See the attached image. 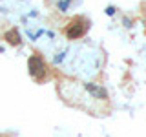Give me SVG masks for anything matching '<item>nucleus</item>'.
I'll return each mask as SVG.
<instances>
[{
	"instance_id": "2",
	"label": "nucleus",
	"mask_w": 146,
	"mask_h": 137,
	"mask_svg": "<svg viewBox=\"0 0 146 137\" xmlns=\"http://www.w3.org/2000/svg\"><path fill=\"white\" fill-rule=\"evenodd\" d=\"M27 68H29V75L33 77V79H36V80H40L46 75V64H44V61L38 57V55L29 57V61H27Z\"/></svg>"
},
{
	"instance_id": "1",
	"label": "nucleus",
	"mask_w": 146,
	"mask_h": 137,
	"mask_svg": "<svg viewBox=\"0 0 146 137\" xmlns=\"http://www.w3.org/2000/svg\"><path fill=\"white\" fill-rule=\"evenodd\" d=\"M86 31H88V22L82 20L80 17H77V18H73L70 22V26L66 27V37L68 39H79Z\"/></svg>"
},
{
	"instance_id": "3",
	"label": "nucleus",
	"mask_w": 146,
	"mask_h": 137,
	"mask_svg": "<svg viewBox=\"0 0 146 137\" xmlns=\"http://www.w3.org/2000/svg\"><path fill=\"white\" fill-rule=\"evenodd\" d=\"M4 37H6V40H7L9 44H13V46L20 44V33H18L15 27H13V29H9V31H7V33L4 35Z\"/></svg>"
}]
</instances>
